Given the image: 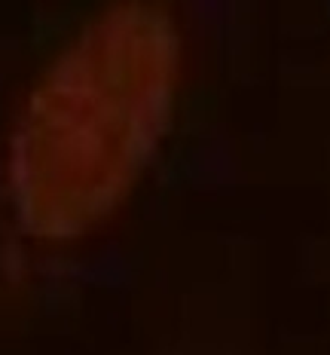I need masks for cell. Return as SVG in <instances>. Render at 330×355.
<instances>
[{"instance_id":"obj_1","label":"cell","mask_w":330,"mask_h":355,"mask_svg":"<svg viewBox=\"0 0 330 355\" xmlns=\"http://www.w3.org/2000/svg\"><path fill=\"white\" fill-rule=\"evenodd\" d=\"M183 55L156 0H116L58 49L6 157L12 205L37 239L92 236L129 202L172 129Z\"/></svg>"}]
</instances>
